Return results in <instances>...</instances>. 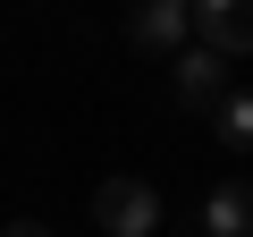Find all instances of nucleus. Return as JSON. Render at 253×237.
I'll list each match as a JSON object with an SVG mask.
<instances>
[{"label": "nucleus", "mask_w": 253, "mask_h": 237, "mask_svg": "<svg viewBox=\"0 0 253 237\" xmlns=\"http://www.w3.org/2000/svg\"><path fill=\"white\" fill-rule=\"evenodd\" d=\"M93 220H101V237H152L161 229V195L144 178H101L93 186Z\"/></svg>", "instance_id": "obj_1"}, {"label": "nucleus", "mask_w": 253, "mask_h": 237, "mask_svg": "<svg viewBox=\"0 0 253 237\" xmlns=\"http://www.w3.org/2000/svg\"><path fill=\"white\" fill-rule=\"evenodd\" d=\"M186 34H194V9H186V0H144V9L126 17V43L152 51V59H177Z\"/></svg>", "instance_id": "obj_2"}, {"label": "nucleus", "mask_w": 253, "mask_h": 237, "mask_svg": "<svg viewBox=\"0 0 253 237\" xmlns=\"http://www.w3.org/2000/svg\"><path fill=\"white\" fill-rule=\"evenodd\" d=\"M169 93H177L186 110H211V102L228 93V59H219V51H203V43H186V51L169 59Z\"/></svg>", "instance_id": "obj_3"}, {"label": "nucleus", "mask_w": 253, "mask_h": 237, "mask_svg": "<svg viewBox=\"0 0 253 237\" xmlns=\"http://www.w3.org/2000/svg\"><path fill=\"white\" fill-rule=\"evenodd\" d=\"M194 34H203V51L245 59L253 51V0H203V9H194Z\"/></svg>", "instance_id": "obj_4"}, {"label": "nucleus", "mask_w": 253, "mask_h": 237, "mask_svg": "<svg viewBox=\"0 0 253 237\" xmlns=\"http://www.w3.org/2000/svg\"><path fill=\"white\" fill-rule=\"evenodd\" d=\"M203 229H211V237H253V186H245V178L211 186V195H203Z\"/></svg>", "instance_id": "obj_5"}, {"label": "nucleus", "mask_w": 253, "mask_h": 237, "mask_svg": "<svg viewBox=\"0 0 253 237\" xmlns=\"http://www.w3.org/2000/svg\"><path fill=\"white\" fill-rule=\"evenodd\" d=\"M211 136H219V144H236V153L253 144V93H245V85H228V93L211 102Z\"/></svg>", "instance_id": "obj_6"}, {"label": "nucleus", "mask_w": 253, "mask_h": 237, "mask_svg": "<svg viewBox=\"0 0 253 237\" xmlns=\"http://www.w3.org/2000/svg\"><path fill=\"white\" fill-rule=\"evenodd\" d=\"M0 237H59V229H42V220H9Z\"/></svg>", "instance_id": "obj_7"}]
</instances>
